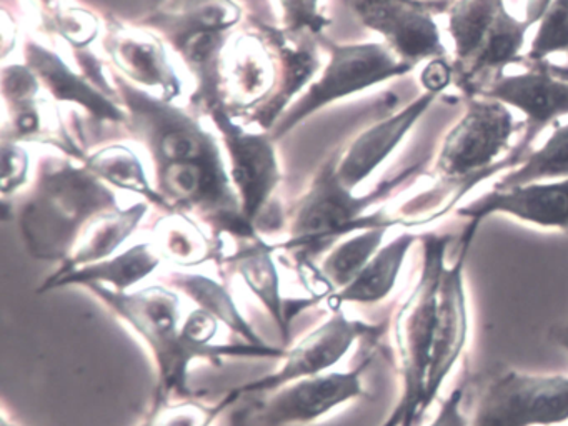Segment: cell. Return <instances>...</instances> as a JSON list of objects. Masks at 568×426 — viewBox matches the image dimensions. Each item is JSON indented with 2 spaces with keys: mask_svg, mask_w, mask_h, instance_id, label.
I'll return each mask as SVG.
<instances>
[{
  "mask_svg": "<svg viewBox=\"0 0 568 426\" xmlns=\"http://www.w3.org/2000/svg\"><path fill=\"white\" fill-rule=\"evenodd\" d=\"M112 82L128 112L124 129L144 146L154 185L172 212L207 226L215 242H251L261 233L247 222L229 175L217 130L201 112L139 89L111 67Z\"/></svg>",
  "mask_w": 568,
  "mask_h": 426,
  "instance_id": "cell-1",
  "label": "cell"
},
{
  "mask_svg": "<svg viewBox=\"0 0 568 426\" xmlns=\"http://www.w3.org/2000/svg\"><path fill=\"white\" fill-rule=\"evenodd\" d=\"M114 315H118L151 353L155 366V393L152 405L191 398L189 369L195 359L221 362L224 356L242 358H284L285 346L234 345L197 346L182 335L181 302L165 286H148L138 292H118L111 286H88Z\"/></svg>",
  "mask_w": 568,
  "mask_h": 426,
  "instance_id": "cell-2",
  "label": "cell"
},
{
  "mask_svg": "<svg viewBox=\"0 0 568 426\" xmlns=\"http://www.w3.org/2000/svg\"><path fill=\"white\" fill-rule=\"evenodd\" d=\"M121 206L118 192L84 163L64 153L41 156L18 212L26 250L61 265L92 220Z\"/></svg>",
  "mask_w": 568,
  "mask_h": 426,
  "instance_id": "cell-3",
  "label": "cell"
},
{
  "mask_svg": "<svg viewBox=\"0 0 568 426\" xmlns=\"http://www.w3.org/2000/svg\"><path fill=\"white\" fill-rule=\"evenodd\" d=\"M415 172L417 166H410L394 179L385 180L372 192L357 195L338 180L337 150H334L288 210L287 235L281 242H272V246L277 253H291L294 263L317 262L318 256L325 255L335 243L358 230L382 223L398 225L400 220L382 210H372L404 186Z\"/></svg>",
  "mask_w": 568,
  "mask_h": 426,
  "instance_id": "cell-4",
  "label": "cell"
},
{
  "mask_svg": "<svg viewBox=\"0 0 568 426\" xmlns=\"http://www.w3.org/2000/svg\"><path fill=\"white\" fill-rule=\"evenodd\" d=\"M530 23L507 9L505 0H452L447 32L454 43V85L480 95L511 63H521Z\"/></svg>",
  "mask_w": 568,
  "mask_h": 426,
  "instance_id": "cell-5",
  "label": "cell"
},
{
  "mask_svg": "<svg viewBox=\"0 0 568 426\" xmlns=\"http://www.w3.org/2000/svg\"><path fill=\"white\" fill-rule=\"evenodd\" d=\"M420 275L395 313L392 333L402 383L397 403L405 412L402 426H415L418 419L424 418L425 383L430 366L438 290L454 236L425 233L420 235Z\"/></svg>",
  "mask_w": 568,
  "mask_h": 426,
  "instance_id": "cell-6",
  "label": "cell"
},
{
  "mask_svg": "<svg viewBox=\"0 0 568 426\" xmlns=\"http://www.w3.org/2000/svg\"><path fill=\"white\" fill-rule=\"evenodd\" d=\"M204 116L221 136L229 175L247 222L261 235L284 229L287 213L278 202L284 172L272 133L242 122L224 102L209 109Z\"/></svg>",
  "mask_w": 568,
  "mask_h": 426,
  "instance_id": "cell-7",
  "label": "cell"
},
{
  "mask_svg": "<svg viewBox=\"0 0 568 426\" xmlns=\"http://www.w3.org/2000/svg\"><path fill=\"white\" fill-rule=\"evenodd\" d=\"M518 126L505 103L490 97H467L464 115L438 146L435 175L454 185L474 186L495 173L515 169L524 162V153L515 149L507 159L500 156L510 149Z\"/></svg>",
  "mask_w": 568,
  "mask_h": 426,
  "instance_id": "cell-8",
  "label": "cell"
},
{
  "mask_svg": "<svg viewBox=\"0 0 568 426\" xmlns=\"http://www.w3.org/2000/svg\"><path fill=\"white\" fill-rule=\"evenodd\" d=\"M318 42L327 60L311 85L272 129L275 142L284 140L305 120L332 103L367 92L414 70V67L402 62L384 42L338 43L327 39L325 33L318 37Z\"/></svg>",
  "mask_w": 568,
  "mask_h": 426,
  "instance_id": "cell-9",
  "label": "cell"
},
{
  "mask_svg": "<svg viewBox=\"0 0 568 426\" xmlns=\"http://www.w3.org/2000/svg\"><path fill=\"white\" fill-rule=\"evenodd\" d=\"M568 423V375L505 369L478 395L470 426H561Z\"/></svg>",
  "mask_w": 568,
  "mask_h": 426,
  "instance_id": "cell-10",
  "label": "cell"
},
{
  "mask_svg": "<svg viewBox=\"0 0 568 426\" xmlns=\"http://www.w3.org/2000/svg\"><path fill=\"white\" fill-rule=\"evenodd\" d=\"M244 20L237 0H169L139 20L158 33L182 63L221 52Z\"/></svg>",
  "mask_w": 568,
  "mask_h": 426,
  "instance_id": "cell-11",
  "label": "cell"
},
{
  "mask_svg": "<svg viewBox=\"0 0 568 426\" xmlns=\"http://www.w3.org/2000/svg\"><path fill=\"white\" fill-rule=\"evenodd\" d=\"M452 0H345L365 29L408 65L447 57L437 16Z\"/></svg>",
  "mask_w": 568,
  "mask_h": 426,
  "instance_id": "cell-12",
  "label": "cell"
},
{
  "mask_svg": "<svg viewBox=\"0 0 568 426\" xmlns=\"http://www.w3.org/2000/svg\"><path fill=\"white\" fill-rule=\"evenodd\" d=\"M381 325L351 318L342 312V308L334 310L322 325L312 329L294 348L287 349L282 358L284 365L281 368L232 389L224 398L225 405L232 408L245 395L275 392L297 379L327 373L351 352L358 339L381 335Z\"/></svg>",
  "mask_w": 568,
  "mask_h": 426,
  "instance_id": "cell-13",
  "label": "cell"
},
{
  "mask_svg": "<svg viewBox=\"0 0 568 426\" xmlns=\"http://www.w3.org/2000/svg\"><path fill=\"white\" fill-rule=\"evenodd\" d=\"M371 358L348 372H327L288 383L255 402V426H302L324 418L345 403L365 396L364 375Z\"/></svg>",
  "mask_w": 568,
  "mask_h": 426,
  "instance_id": "cell-14",
  "label": "cell"
},
{
  "mask_svg": "<svg viewBox=\"0 0 568 426\" xmlns=\"http://www.w3.org/2000/svg\"><path fill=\"white\" fill-rule=\"evenodd\" d=\"M521 65V72H504L491 80L480 95L524 113L525 133L517 149L527 155L538 133L568 115V67L525 57Z\"/></svg>",
  "mask_w": 568,
  "mask_h": 426,
  "instance_id": "cell-15",
  "label": "cell"
},
{
  "mask_svg": "<svg viewBox=\"0 0 568 426\" xmlns=\"http://www.w3.org/2000/svg\"><path fill=\"white\" fill-rule=\"evenodd\" d=\"M99 43L112 69L139 89L168 102L184 99V80L172 62L168 43L158 33L109 17Z\"/></svg>",
  "mask_w": 568,
  "mask_h": 426,
  "instance_id": "cell-16",
  "label": "cell"
},
{
  "mask_svg": "<svg viewBox=\"0 0 568 426\" xmlns=\"http://www.w3.org/2000/svg\"><path fill=\"white\" fill-rule=\"evenodd\" d=\"M470 246V243H460L454 262L447 263L442 273L430 366L425 383L424 415L440 396L445 382L460 363L470 338V302L465 282V262Z\"/></svg>",
  "mask_w": 568,
  "mask_h": 426,
  "instance_id": "cell-17",
  "label": "cell"
},
{
  "mask_svg": "<svg viewBox=\"0 0 568 426\" xmlns=\"http://www.w3.org/2000/svg\"><path fill=\"white\" fill-rule=\"evenodd\" d=\"M457 215L468 220L460 242L474 243L478 226L490 216L501 215L525 225L568 232V179L498 189L458 206Z\"/></svg>",
  "mask_w": 568,
  "mask_h": 426,
  "instance_id": "cell-18",
  "label": "cell"
},
{
  "mask_svg": "<svg viewBox=\"0 0 568 426\" xmlns=\"http://www.w3.org/2000/svg\"><path fill=\"white\" fill-rule=\"evenodd\" d=\"M281 60L257 27L235 32L222 59V95L235 116L267 103L277 90Z\"/></svg>",
  "mask_w": 568,
  "mask_h": 426,
  "instance_id": "cell-19",
  "label": "cell"
},
{
  "mask_svg": "<svg viewBox=\"0 0 568 426\" xmlns=\"http://www.w3.org/2000/svg\"><path fill=\"white\" fill-rule=\"evenodd\" d=\"M22 62L38 75L49 99L61 105L78 106L102 125L125 126L128 112L121 100L95 85L79 67H71L62 53L34 37L22 40Z\"/></svg>",
  "mask_w": 568,
  "mask_h": 426,
  "instance_id": "cell-20",
  "label": "cell"
},
{
  "mask_svg": "<svg viewBox=\"0 0 568 426\" xmlns=\"http://www.w3.org/2000/svg\"><path fill=\"white\" fill-rule=\"evenodd\" d=\"M442 93L424 92L387 119L372 123L347 145L337 146V175L347 189L357 190L367 182L400 146L418 120L434 106Z\"/></svg>",
  "mask_w": 568,
  "mask_h": 426,
  "instance_id": "cell-21",
  "label": "cell"
},
{
  "mask_svg": "<svg viewBox=\"0 0 568 426\" xmlns=\"http://www.w3.org/2000/svg\"><path fill=\"white\" fill-rule=\"evenodd\" d=\"M275 255L277 252L272 246V242H267L264 236H261L251 242H241L239 248L227 252L222 266L227 265L241 276L252 295L271 315L272 322L281 333L282 343L287 345L288 338H291L292 320L308 306L317 305V303L311 296L302 300H285L282 296L281 273L275 263Z\"/></svg>",
  "mask_w": 568,
  "mask_h": 426,
  "instance_id": "cell-22",
  "label": "cell"
},
{
  "mask_svg": "<svg viewBox=\"0 0 568 426\" xmlns=\"http://www.w3.org/2000/svg\"><path fill=\"white\" fill-rule=\"evenodd\" d=\"M162 255L154 242L135 243L125 252L91 265L79 266L69 272H55L39 286V295L64 288V286L102 285L118 292H129L132 286L151 276L161 265Z\"/></svg>",
  "mask_w": 568,
  "mask_h": 426,
  "instance_id": "cell-23",
  "label": "cell"
},
{
  "mask_svg": "<svg viewBox=\"0 0 568 426\" xmlns=\"http://www.w3.org/2000/svg\"><path fill=\"white\" fill-rule=\"evenodd\" d=\"M417 242H420V235L412 232L398 233L385 242L347 286L325 298L331 312L344 305H377L388 298L397 286L408 253Z\"/></svg>",
  "mask_w": 568,
  "mask_h": 426,
  "instance_id": "cell-24",
  "label": "cell"
},
{
  "mask_svg": "<svg viewBox=\"0 0 568 426\" xmlns=\"http://www.w3.org/2000/svg\"><path fill=\"white\" fill-rule=\"evenodd\" d=\"M148 212L149 203L142 200L134 205L121 206L92 220L79 236L68 258L55 272H69L79 266L111 258L138 232Z\"/></svg>",
  "mask_w": 568,
  "mask_h": 426,
  "instance_id": "cell-25",
  "label": "cell"
},
{
  "mask_svg": "<svg viewBox=\"0 0 568 426\" xmlns=\"http://www.w3.org/2000/svg\"><path fill=\"white\" fill-rule=\"evenodd\" d=\"M154 243L162 258L178 266H201L215 262L219 268L224 262L225 245L205 235L201 223L181 212H169L159 220L154 229Z\"/></svg>",
  "mask_w": 568,
  "mask_h": 426,
  "instance_id": "cell-26",
  "label": "cell"
},
{
  "mask_svg": "<svg viewBox=\"0 0 568 426\" xmlns=\"http://www.w3.org/2000/svg\"><path fill=\"white\" fill-rule=\"evenodd\" d=\"M85 166L114 190L134 193L164 213L172 212L164 196L152 185L139 153L125 143H109L88 152Z\"/></svg>",
  "mask_w": 568,
  "mask_h": 426,
  "instance_id": "cell-27",
  "label": "cell"
},
{
  "mask_svg": "<svg viewBox=\"0 0 568 426\" xmlns=\"http://www.w3.org/2000/svg\"><path fill=\"white\" fill-rule=\"evenodd\" d=\"M390 223L358 230L335 243L317 263L325 298L347 286L385 243ZM325 302V300H324Z\"/></svg>",
  "mask_w": 568,
  "mask_h": 426,
  "instance_id": "cell-28",
  "label": "cell"
},
{
  "mask_svg": "<svg viewBox=\"0 0 568 426\" xmlns=\"http://www.w3.org/2000/svg\"><path fill=\"white\" fill-rule=\"evenodd\" d=\"M169 285L184 292L199 308L207 310L219 322L225 323L235 335L251 345L268 346L254 326L245 320L235 305L231 293L217 280L197 273L174 272L169 275Z\"/></svg>",
  "mask_w": 568,
  "mask_h": 426,
  "instance_id": "cell-29",
  "label": "cell"
},
{
  "mask_svg": "<svg viewBox=\"0 0 568 426\" xmlns=\"http://www.w3.org/2000/svg\"><path fill=\"white\" fill-rule=\"evenodd\" d=\"M568 179V123L555 126L554 132L538 149L530 150L524 162L495 183L498 189Z\"/></svg>",
  "mask_w": 568,
  "mask_h": 426,
  "instance_id": "cell-30",
  "label": "cell"
},
{
  "mask_svg": "<svg viewBox=\"0 0 568 426\" xmlns=\"http://www.w3.org/2000/svg\"><path fill=\"white\" fill-rule=\"evenodd\" d=\"M229 409L231 408L225 405L224 399L214 406L192 398L159 403L151 406V412L138 426H212Z\"/></svg>",
  "mask_w": 568,
  "mask_h": 426,
  "instance_id": "cell-31",
  "label": "cell"
},
{
  "mask_svg": "<svg viewBox=\"0 0 568 426\" xmlns=\"http://www.w3.org/2000/svg\"><path fill=\"white\" fill-rule=\"evenodd\" d=\"M537 23L525 59L545 60L554 53L568 52V0H551Z\"/></svg>",
  "mask_w": 568,
  "mask_h": 426,
  "instance_id": "cell-32",
  "label": "cell"
},
{
  "mask_svg": "<svg viewBox=\"0 0 568 426\" xmlns=\"http://www.w3.org/2000/svg\"><path fill=\"white\" fill-rule=\"evenodd\" d=\"M281 29L297 37L324 36L331 19L322 9V0H272Z\"/></svg>",
  "mask_w": 568,
  "mask_h": 426,
  "instance_id": "cell-33",
  "label": "cell"
},
{
  "mask_svg": "<svg viewBox=\"0 0 568 426\" xmlns=\"http://www.w3.org/2000/svg\"><path fill=\"white\" fill-rule=\"evenodd\" d=\"M26 143L2 139V196L16 195L28 185L31 156Z\"/></svg>",
  "mask_w": 568,
  "mask_h": 426,
  "instance_id": "cell-34",
  "label": "cell"
},
{
  "mask_svg": "<svg viewBox=\"0 0 568 426\" xmlns=\"http://www.w3.org/2000/svg\"><path fill=\"white\" fill-rule=\"evenodd\" d=\"M219 320L207 310L197 308L189 313L182 323V335L185 339L197 346L212 345V339L217 335Z\"/></svg>",
  "mask_w": 568,
  "mask_h": 426,
  "instance_id": "cell-35",
  "label": "cell"
},
{
  "mask_svg": "<svg viewBox=\"0 0 568 426\" xmlns=\"http://www.w3.org/2000/svg\"><path fill=\"white\" fill-rule=\"evenodd\" d=\"M465 385L452 389L447 398L442 399L437 415L427 426H470V418L464 412Z\"/></svg>",
  "mask_w": 568,
  "mask_h": 426,
  "instance_id": "cell-36",
  "label": "cell"
},
{
  "mask_svg": "<svg viewBox=\"0 0 568 426\" xmlns=\"http://www.w3.org/2000/svg\"><path fill=\"white\" fill-rule=\"evenodd\" d=\"M422 89L444 93L454 83V65L447 57L430 60L420 73Z\"/></svg>",
  "mask_w": 568,
  "mask_h": 426,
  "instance_id": "cell-37",
  "label": "cell"
},
{
  "mask_svg": "<svg viewBox=\"0 0 568 426\" xmlns=\"http://www.w3.org/2000/svg\"><path fill=\"white\" fill-rule=\"evenodd\" d=\"M551 0H524V12H521V19L525 22L535 26L540 20L541 13L545 12Z\"/></svg>",
  "mask_w": 568,
  "mask_h": 426,
  "instance_id": "cell-38",
  "label": "cell"
},
{
  "mask_svg": "<svg viewBox=\"0 0 568 426\" xmlns=\"http://www.w3.org/2000/svg\"><path fill=\"white\" fill-rule=\"evenodd\" d=\"M405 412L400 405H395V408L392 409L390 415L385 418V422L382 423L381 426H402L404 425Z\"/></svg>",
  "mask_w": 568,
  "mask_h": 426,
  "instance_id": "cell-39",
  "label": "cell"
},
{
  "mask_svg": "<svg viewBox=\"0 0 568 426\" xmlns=\"http://www.w3.org/2000/svg\"><path fill=\"white\" fill-rule=\"evenodd\" d=\"M555 342L568 353V322L555 332Z\"/></svg>",
  "mask_w": 568,
  "mask_h": 426,
  "instance_id": "cell-40",
  "label": "cell"
},
{
  "mask_svg": "<svg viewBox=\"0 0 568 426\" xmlns=\"http://www.w3.org/2000/svg\"><path fill=\"white\" fill-rule=\"evenodd\" d=\"M2 426H18V425H14V423L9 422L8 415H6V413H4V415H2Z\"/></svg>",
  "mask_w": 568,
  "mask_h": 426,
  "instance_id": "cell-41",
  "label": "cell"
}]
</instances>
